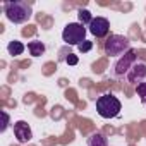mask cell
<instances>
[{"mask_svg": "<svg viewBox=\"0 0 146 146\" xmlns=\"http://www.w3.org/2000/svg\"><path fill=\"white\" fill-rule=\"evenodd\" d=\"M127 79H129V83H136V84L144 83V79H146V64H143V62L134 64L131 67V70L127 72Z\"/></svg>", "mask_w": 146, "mask_h": 146, "instance_id": "8", "label": "cell"}, {"mask_svg": "<svg viewBox=\"0 0 146 146\" xmlns=\"http://www.w3.org/2000/svg\"><path fill=\"white\" fill-rule=\"evenodd\" d=\"M62 40L67 45L79 46L83 41H86V28L79 23H69L62 31Z\"/></svg>", "mask_w": 146, "mask_h": 146, "instance_id": "4", "label": "cell"}, {"mask_svg": "<svg viewBox=\"0 0 146 146\" xmlns=\"http://www.w3.org/2000/svg\"><path fill=\"white\" fill-rule=\"evenodd\" d=\"M14 136H16L17 143L26 144V143L31 141V137H33V131H31V127H29L28 122H24V120H17V122H14Z\"/></svg>", "mask_w": 146, "mask_h": 146, "instance_id": "6", "label": "cell"}, {"mask_svg": "<svg viewBox=\"0 0 146 146\" xmlns=\"http://www.w3.org/2000/svg\"><path fill=\"white\" fill-rule=\"evenodd\" d=\"M78 48H79V52H81V53H88V52L93 48V41H88V40H86V41H83Z\"/></svg>", "mask_w": 146, "mask_h": 146, "instance_id": "14", "label": "cell"}, {"mask_svg": "<svg viewBox=\"0 0 146 146\" xmlns=\"http://www.w3.org/2000/svg\"><path fill=\"white\" fill-rule=\"evenodd\" d=\"M28 50H29V53H31L33 57H40V55L45 53L46 46H45V43L35 40V41H29V43H28Z\"/></svg>", "mask_w": 146, "mask_h": 146, "instance_id": "10", "label": "cell"}, {"mask_svg": "<svg viewBox=\"0 0 146 146\" xmlns=\"http://www.w3.org/2000/svg\"><path fill=\"white\" fill-rule=\"evenodd\" d=\"M78 17H79V24H83L84 28H86V26H90V24H91V21L95 19L88 9H79V11H78Z\"/></svg>", "mask_w": 146, "mask_h": 146, "instance_id": "11", "label": "cell"}, {"mask_svg": "<svg viewBox=\"0 0 146 146\" xmlns=\"http://www.w3.org/2000/svg\"><path fill=\"white\" fill-rule=\"evenodd\" d=\"M120 110H122L120 100L112 93H105L96 100V112L103 119H113L120 113Z\"/></svg>", "mask_w": 146, "mask_h": 146, "instance_id": "2", "label": "cell"}, {"mask_svg": "<svg viewBox=\"0 0 146 146\" xmlns=\"http://www.w3.org/2000/svg\"><path fill=\"white\" fill-rule=\"evenodd\" d=\"M86 143H88V146H108V141H107L105 134H102V132L90 134V137L86 139Z\"/></svg>", "mask_w": 146, "mask_h": 146, "instance_id": "9", "label": "cell"}, {"mask_svg": "<svg viewBox=\"0 0 146 146\" xmlns=\"http://www.w3.org/2000/svg\"><path fill=\"white\" fill-rule=\"evenodd\" d=\"M105 53L108 57H117V55H124L131 50V41L122 36V35H110L108 40L105 41V46H103Z\"/></svg>", "mask_w": 146, "mask_h": 146, "instance_id": "3", "label": "cell"}, {"mask_svg": "<svg viewBox=\"0 0 146 146\" xmlns=\"http://www.w3.org/2000/svg\"><path fill=\"white\" fill-rule=\"evenodd\" d=\"M136 93H137V96L141 98V102L146 105V83L137 84V86H136Z\"/></svg>", "mask_w": 146, "mask_h": 146, "instance_id": "13", "label": "cell"}, {"mask_svg": "<svg viewBox=\"0 0 146 146\" xmlns=\"http://www.w3.org/2000/svg\"><path fill=\"white\" fill-rule=\"evenodd\" d=\"M24 48H26V46H24L21 41H17V40L11 41V43L7 45V52H9L11 55H14V57H16V55H21V53L24 52Z\"/></svg>", "mask_w": 146, "mask_h": 146, "instance_id": "12", "label": "cell"}, {"mask_svg": "<svg viewBox=\"0 0 146 146\" xmlns=\"http://www.w3.org/2000/svg\"><path fill=\"white\" fill-rule=\"evenodd\" d=\"M4 12L7 19L14 24H23L31 19L33 16V7L31 4L24 2V0H14V2H5L4 4Z\"/></svg>", "mask_w": 146, "mask_h": 146, "instance_id": "1", "label": "cell"}, {"mask_svg": "<svg viewBox=\"0 0 146 146\" xmlns=\"http://www.w3.org/2000/svg\"><path fill=\"white\" fill-rule=\"evenodd\" d=\"M2 119H4V122H2V127H0V132H5L7 127H9V124H11V120H9V113H7V112H2Z\"/></svg>", "mask_w": 146, "mask_h": 146, "instance_id": "15", "label": "cell"}, {"mask_svg": "<svg viewBox=\"0 0 146 146\" xmlns=\"http://www.w3.org/2000/svg\"><path fill=\"white\" fill-rule=\"evenodd\" d=\"M134 64H136V52H134V48H131L127 53H124V55L113 64V74H115L117 78L127 74Z\"/></svg>", "mask_w": 146, "mask_h": 146, "instance_id": "5", "label": "cell"}, {"mask_svg": "<svg viewBox=\"0 0 146 146\" xmlns=\"http://www.w3.org/2000/svg\"><path fill=\"white\" fill-rule=\"evenodd\" d=\"M88 28H90V33H91L93 36H96V38H105V36L108 35V31H110V23H108V19H105V17H95Z\"/></svg>", "mask_w": 146, "mask_h": 146, "instance_id": "7", "label": "cell"}, {"mask_svg": "<svg viewBox=\"0 0 146 146\" xmlns=\"http://www.w3.org/2000/svg\"><path fill=\"white\" fill-rule=\"evenodd\" d=\"M65 62H67L69 65H76V64H78L79 60H78V57H76L74 53H69V57L65 58Z\"/></svg>", "mask_w": 146, "mask_h": 146, "instance_id": "16", "label": "cell"}]
</instances>
